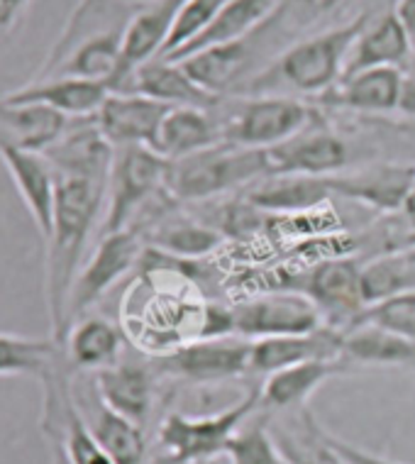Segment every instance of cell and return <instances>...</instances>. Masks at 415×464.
Returning <instances> with one entry per match:
<instances>
[{
  "instance_id": "5b68a950",
  "label": "cell",
  "mask_w": 415,
  "mask_h": 464,
  "mask_svg": "<svg viewBox=\"0 0 415 464\" xmlns=\"http://www.w3.org/2000/svg\"><path fill=\"white\" fill-rule=\"evenodd\" d=\"M259 411V386L249 389L240 401L208 416L169 413L159 425L161 464H213L223 457L225 445L235 432Z\"/></svg>"
},
{
  "instance_id": "836d02e7",
  "label": "cell",
  "mask_w": 415,
  "mask_h": 464,
  "mask_svg": "<svg viewBox=\"0 0 415 464\" xmlns=\"http://www.w3.org/2000/svg\"><path fill=\"white\" fill-rule=\"evenodd\" d=\"M415 265L406 252H386L362 266V298L364 305H376L389 298L413 294Z\"/></svg>"
},
{
  "instance_id": "7a4b0ae2",
  "label": "cell",
  "mask_w": 415,
  "mask_h": 464,
  "mask_svg": "<svg viewBox=\"0 0 415 464\" xmlns=\"http://www.w3.org/2000/svg\"><path fill=\"white\" fill-rule=\"evenodd\" d=\"M137 0H79L33 81L91 79L111 86Z\"/></svg>"
},
{
  "instance_id": "e0dca14e",
  "label": "cell",
  "mask_w": 415,
  "mask_h": 464,
  "mask_svg": "<svg viewBox=\"0 0 415 464\" xmlns=\"http://www.w3.org/2000/svg\"><path fill=\"white\" fill-rule=\"evenodd\" d=\"M171 105L142 93H111L98 111L96 122L105 140L121 147H152Z\"/></svg>"
},
{
  "instance_id": "d6986e66",
  "label": "cell",
  "mask_w": 415,
  "mask_h": 464,
  "mask_svg": "<svg viewBox=\"0 0 415 464\" xmlns=\"http://www.w3.org/2000/svg\"><path fill=\"white\" fill-rule=\"evenodd\" d=\"M354 372L344 360H315L281 369L264 376L259 386V409L276 411V413H298L308 409V401L320 386L335 376Z\"/></svg>"
},
{
  "instance_id": "d4e9b609",
  "label": "cell",
  "mask_w": 415,
  "mask_h": 464,
  "mask_svg": "<svg viewBox=\"0 0 415 464\" xmlns=\"http://www.w3.org/2000/svg\"><path fill=\"white\" fill-rule=\"evenodd\" d=\"M69 118L40 103H17L0 96V147L47 152L64 135Z\"/></svg>"
},
{
  "instance_id": "7bdbcfd3",
  "label": "cell",
  "mask_w": 415,
  "mask_h": 464,
  "mask_svg": "<svg viewBox=\"0 0 415 464\" xmlns=\"http://www.w3.org/2000/svg\"><path fill=\"white\" fill-rule=\"evenodd\" d=\"M399 216L401 220H403V225H406V230L413 232V237H415V188L410 191L406 203H403V208L399 210Z\"/></svg>"
},
{
  "instance_id": "30bf717a",
  "label": "cell",
  "mask_w": 415,
  "mask_h": 464,
  "mask_svg": "<svg viewBox=\"0 0 415 464\" xmlns=\"http://www.w3.org/2000/svg\"><path fill=\"white\" fill-rule=\"evenodd\" d=\"M252 340L245 337H198L176 344L161 354V369L167 374L191 384H223L249 372Z\"/></svg>"
},
{
  "instance_id": "8d00e7d4",
  "label": "cell",
  "mask_w": 415,
  "mask_h": 464,
  "mask_svg": "<svg viewBox=\"0 0 415 464\" xmlns=\"http://www.w3.org/2000/svg\"><path fill=\"white\" fill-rule=\"evenodd\" d=\"M352 325H379L403 337L415 340V291L403 296L389 298L383 304L369 305L360 313V318ZM350 325V328H352Z\"/></svg>"
},
{
  "instance_id": "cb8c5ba5",
  "label": "cell",
  "mask_w": 415,
  "mask_h": 464,
  "mask_svg": "<svg viewBox=\"0 0 415 464\" xmlns=\"http://www.w3.org/2000/svg\"><path fill=\"white\" fill-rule=\"evenodd\" d=\"M122 93H142L171 108H203L216 111L223 103V96L210 93L184 72V66L167 59H152L130 76L128 89Z\"/></svg>"
},
{
  "instance_id": "7c38bea8",
  "label": "cell",
  "mask_w": 415,
  "mask_h": 464,
  "mask_svg": "<svg viewBox=\"0 0 415 464\" xmlns=\"http://www.w3.org/2000/svg\"><path fill=\"white\" fill-rule=\"evenodd\" d=\"M298 291L311 298L325 325L340 333L367 308L362 298V266L354 259H323L298 281Z\"/></svg>"
},
{
  "instance_id": "9a60e30c",
  "label": "cell",
  "mask_w": 415,
  "mask_h": 464,
  "mask_svg": "<svg viewBox=\"0 0 415 464\" xmlns=\"http://www.w3.org/2000/svg\"><path fill=\"white\" fill-rule=\"evenodd\" d=\"M184 3L186 0H137L135 15L125 34L121 66L111 81L112 93H122L140 66L161 56Z\"/></svg>"
},
{
  "instance_id": "1f68e13d",
  "label": "cell",
  "mask_w": 415,
  "mask_h": 464,
  "mask_svg": "<svg viewBox=\"0 0 415 464\" xmlns=\"http://www.w3.org/2000/svg\"><path fill=\"white\" fill-rule=\"evenodd\" d=\"M343 360L352 367H415V340L379 325H352L343 333Z\"/></svg>"
},
{
  "instance_id": "52a82bcc",
  "label": "cell",
  "mask_w": 415,
  "mask_h": 464,
  "mask_svg": "<svg viewBox=\"0 0 415 464\" xmlns=\"http://www.w3.org/2000/svg\"><path fill=\"white\" fill-rule=\"evenodd\" d=\"M169 160L152 147H121L115 150L105 216L101 220V235L130 230L144 210L152 206L164 191Z\"/></svg>"
},
{
  "instance_id": "d590c367",
  "label": "cell",
  "mask_w": 415,
  "mask_h": 464,
  "mask_svg": "<svg viewBox=\"0 0 415 464\" xmlns=\"http://www.w3.org/2000/svg\"><path fill=\"white\" fill-rule=\"evenodd\" d=\"M223 457L230 464H288L264 418L252 425H242L225 445Z\"/></svg>"
},
{
  "instance_id": "277c9868",
  "label": "cell",
  "mask_w": 415,
  "mask_h": 464,
  "mask_svg": "<svg viewBox=\"0 0 415 464\" xmlns=\"http://www.w3.org/2000/svg\"><path fill=\"white\" fill-rule=\"evenodd\" d=\"M269 174H274L269 152L220 142L169 161L164 188L176 203H206L220 193L249 188Z\"/></svg>"
},
{
  "instance_id": "6da1fadb",
  "label": "cell",
  "mask_w": 415,
  "mask_h": 464,
  "mask_svg": "<svg viewBox=\"0 0 415 464\" xmlns=\"http://www.w3.org/2000/svg\"><path fill=\"white\" fill-rule=\"evenodd\" d=\"M108 186L88 179L56 177V206L52 232L44 240L47 272H44V298H47L49 330L54 343H64L66 308L73 281L83 266V256L101 213L105 210Z\"/></svg>"
},
{
  "instance_id": "ac0fdd59",
  "label": "cell",
  "mask_w": 415,
  "mask_h": 464,
  "mask_svg": "<svg viewBox=\"0 0 415 464\" xmlns=\"http://www.w3.org/2000/svg\"><path fill=\"white\" fill-rule=\"evenodd\" d=\"M343 360V333L323 325L305 335H281L252 340L249 350V372L269 376L281 369L295 367L304 362Z\"/></svg>"
},
{
  "instance_id": "74e56055",
  "label": "cell",
  "mask_w": 415,
  "mask_h": 464,
  "mask_svg": "<svg viewBox=\"0 0 415 464\" xmlns=\"http://www.w3.org/2000/svg\"><path fill=\"white\" fill-rule=\"evenodd\" d=\"M223 5L225 0H186L184 8H181V13L176 17L174 33L169 37L161 56H171L179 49H184L193 37H198Z\"/></svg>"
},
{
  "instance_id": "ab89813d",
  "label": "cell",
  "mask_w": 415,
  "mask_h": 464,
  "mask_svg": "<svg viewBox=\"0 0 415 464\" xmlns=\"http://www.w3.org/2000/svg\"><path fill=\"white\" fill-rule=\"evenodd\" d=\"M328 442H330V448L343 457L344 464H403V462H393V459H389V457L372 455V452H367V450L357 448V445H352V442L337 438V435H333V432H328Z\"/></svg>"
},
{
  "instance_id": "9c48e42d",
  "label": "cell",
  "mask_w": 415,
  "mask_h": 464,
  "mask_svg": "<svg viewBox=\"0 0 415 464\" xmlns=\"http://www.w3.org/2000/svg\"><path fill=\"white\" fill-rule=\"evenodd\" d=\"M232 321L235 335L245 340H262V337L305 335L325 325L320 311L301 291H269L262 296L245 298L232 304Z\"/></svg>"
},
{
  "instance_id": "d6a6232c",
  "label": "cell",
  "mask_w": 415,
  "mask_h": 464,
  "mask_svg": "<svg viewBox=\"0 0 415 464\" xmlns=\"http://www.w3.org/2000/svg\"><path fill=\"white\" fill-rule=\"evenodd\" d=\"M64 347L52 337L0 333V376H33L42 382L54 369Z\"/></svg>"
},
{
  "instance_id": "8992f818",
  "label": "cell",
  "mask_w": 415,
  "mask_h": 464,
  "mask_svg": "<svg viewBox=\"0 0 415 464\" xmlns=\"http://www.w3.org/2000/svg\"><path fill=\"white\" fill-rule=\"evenodd\" d=\"M318 115L320 112L301 98L235 96L227 112L217 118L223 125L225 142L269 152L301 135Z\"/></svg>"
},
{
  "instance_id": "4dcf8cb0",
  "label": "cell",
  "mask_w": 415,
  "mask_h": 464,
  "mask_svg": "<svg viewBox=\"0 0 415 464\" xmlns=\"http://www.w3.org/2000/svg\"><path fill=\"white\" fill-rule=\"evenodd\" d=\"M137 232L142 235L147 247L159 249L171 256H181V259L208 255L223 242V235L213 225L176 213L174 208L164 210L159 218H154L152 223L144 225L142 230Z\"/></svg>"
},
{
  "instance_id": "60d3db41",
  "label": "cell",
  "mask_w": 415,
  "mask_h": 464,
  "mask_svg": "<svg viewBox=\"0 0 415 464\" xmlns=\"http://www.w3.org/2000/svg\"><path fill=\"white\" fill-rule=\"evenodd\" d=\"M396 15H399L401 24L408 34V42H410V66H408V73H415V0H399L396 3Z\"/></svg>"
},
{
  "instance_id": "4fadbf2b",
  "label": "cell",
  "mask_w": 415,
  "mask_h": 464,
  "mask_svg": "<svg viewBox=\"0 0 415 464\" xmlns=\"http://www.w3.org/2000/svg\"><path fill=\"white\" fill-rule=\"evenodd\" d=\"M72 393L93 438L101 442V448L108 452L112 462L147 464L150 450L144 440V428L115 413L111 406H105L93 382V374H73Z\"/></svg>"
},
{
  "instance_id": "f1b7e54d",
  "label": "cell",
  "mask_w": 415,
  "mask_h": 464,
  "mask_svg": "<svg viewBox=\"0 0 415 464\" xmlns=\"http://www.w3.org/2000/svg\"><path fill=\"white\" fill-rule=\"evenodd\" d=\"M225 142L223 125L216 111L203 108H171L157 135L154 152L164 160H184L208 147Z\"/></svg>"
},
{
  "instance_id": "2e32d148",
  "label": "cell",
  "mask_w": 415,
  "mask_h": 464,
  "mask_svg": "<svg viewBox=\"0 0 415 464\" xmlns=\"http://www.w3.org/2000/svg\"><path fill=\"white\" fill-rule=\"evenodd\" d=\"M44 157L56 177L88 179L108 186L115 147L105 140L96 118H76L69 121L64 135L49 147Z\"/></svg>"
},
{
  "instance_id": "3957f363",
  "label": "cell",
  "mask_w": 415,
  "mask_h": 464,
  "mask_svg": "<svg viewBox=\"0 0 415 464\" xmlns=\"http://www.w3.org/2000/svg\"><path fill=\"white\" fill-rule=\"evenodd\" d=\"M372 13H360L352 20L330 27L325 33L308 34L281 49L237 96H313L323 98L343 81L352 44L357 42Z\"/></svg>"
},
{
  "instance_id": "ffe728a7",
  "label": "cell",
  "mask_w": 415,
  "mask_h": 464,
  "mask_svg": "<svg viewBox=\"0 0 415 464\" xmlns=\"http://www.w3.org/2000/svg\"><path fill=\"white\" fill-rule=\"evenodd\" d=\"M0 161L8 169L24 208L37 225L42 240H47L54 223L56 206V171L42 152H23L0 147Z\"/></svg>"
},
{
  "instance_id": "7402d4cb",
  "label": "cell",
  "mask_w": 415,
  "mask_h": 464,
  "mask_svg": "<svg viewBox=\"0 0 415 464\" xmlns=\"http://www.w3.org/2000/svg\"><path fill=\"white\" fill-rule=\"evenodd\" d=\"M96 389L105 406H111L115 413L128 418L140 428L147 425L154 409V372L142 362L125 360L115 362L112 367H105L93 374Z\"/></svg>"
},
{
  "instance_id": "b9f144b4",
  "label": "cell",
  "mask_w": 415,
  "mask_h": 464,
  "mask_svg": "<svg viewBox=\"0 0 415 464\" xmlns=\"http://www.w3.org/2000/svg\"><path fill=\"white\" fill-rule=\"evenodd\" d=\"M399 112L415 121V73L406 72V83H403V96H401Z\"/></svg>"
},
{
  "instance_id": "e575fe53",
  "label": "cell",
  "mask_w": 415,
  "mask_h": 464,
  "mask_svg": "<svg viewBox=\"0 0 415 464\" xmlns=\"http://www.w3.org/2000/svg\"><path fill=\"white\" fill-rule=\"evenodd\" d=\"M269 430L288 464H344L343 457L330 448L328 432L315 423L308 409L301 411L298 430L284 428V423L269 425Z\"/></svg>"
},
{
  "instance_id": "5bb4252c",
  "label": "cell",
  "mask_w": 415,
  "mask_h": 464,
  "mask_svg": "<svg viewBox=\"0 0 415 464\" xmlns=\"http://www.w3.org/2000/svg\"><path fill=\"white\" fill-rule=\"evenodd\" d=\"M274 174H304V177H333L352 167V147L340 132L318 115L313 125L294 140L269 150Z\"/></svg>"
},
{
  "instance_id": "ba28073f",
  "label": "cell",
  "mask_w": 415,
  "mask_h": 464,
  "mask_svg": "<svg viewBox=\"0 0 415 464\" xmlns=\"http://www.w3.org/2000/svg\"><path fill=\"white\" fill-rule=\"evenodd\" d=\"M144 240L137 230H121L111 235H101L93 255L81 266L79 276L73 281L69 308H66V333L73 323L88 315V311L111 291L130 269L140 266L144 255ZM64 344V343H62Z\"/></svg>"
},
{
  "instance_id": "ee69618b",
  "label": "cell",
  "mask_w": 415,
  "mask_h": 464,
  "mask_svg": "<svg viewBox=\"0 0 415 464\" xmlns=\"http://www.w3.org/2000/svg\"><path fill=\"white\" fill-rule=\"evenodd\" d=\"M401 252H406L408 259H410V262L415 265V245H410V247H406V249H401Z\"/></svg>"
},
{
  "instance_id": "83f0119b",
  "label": "cell",
  "mask_w": 415,
  "mask_h": 464,
  "mask_svg": "<svg viewBox=\"0 0 415 464\" xmlns=\"http://www.w3.org/2000/svg\"><path fill=\"white\" fill-rule=\"evenodd\" d=\"M279 3L281 0H225L223 8L217 10L216 17L198 37H193L184 49H179L171 56H159V59L179 62V59H186L203 49L245 40L272 17L274 10L279 8Z\"/></svg>"
},
{
  "instance_id": "f35d334b",
  "label": "cell",
  "mask_w": 415,
  "mask_h": 464,
  "mask_svg": "<svg viewBox=\"0 0 415 464\" xmlns=\"http://www.w3.org/2000/svg\"><path fill=\"white\" fill-rule=\"evenodd\" d=\"M30 8L33 0H0V44H5L15 34Z\"/></svg>"
},
{
  "instance_id": "484cf974",
  "label": "cell",
  "mask_w": 415,
  "mask_h": 464,
  "mask_svg": "<svg viewBox=\"0 0 415 464\" xmlns=\"http://www.w3.org/2000/svg\"><path fill=\"white\" fill-rule=\"evenodd\" d=\"M111 93V86L103 81L52 79L30 81L23 89L5 93V98L17 101V103L47 105V108H54L56 112L66 115L69 121H76V118H96Z\"/></svg>"
},
{
  "instance_id": "603a6c76",
  "label": "cell",
  "mask_w": 415,
  "mask_h": 464,
  "mask_svg": "<svg viewBox=\"0 0 415 464\" xmlns=\"http://www.w3.org/2000/svg\"><path fill=\"white\" fill-rule=\"evenodd\" d=\"M410 66V42L401 24L396 10L372 15L357 42L352 44L350 59L344 66L343 79L367 69H403Z\"/></svg>"
},
{
  "instance_id": "f546056e",
  "label": "cell",
  "mask_w": 415,
  "mask_h": 464,
  "mask_svg": "<svg viewBox=\"0 0 415 464\" xmlns=\"http://www.w3.org/2000/svg\"><path fill=\"white\" fill-rule=\"evenodd\" d=\"M325 179L304 177V174H269L259 179L242 196L264 213H305L320 208L330 198Z\"/></svg>"
},
{
  "instance_id": "4316f807",
  "label": "cell",
  "mask_w": 415,
  "mask_h": 464,
  "mask_svg": "<svg viewBox=\"0 0 415 464\" xmlns=\"http://www.w3.org/2000/svg\"><path fill=\"white\" fill-rule=\"evenodd\" d=\"M64 354L73 374H96L122 360V333L103 315H83L64 337Z\"/></svg>"
},
{
  "instance_id": "44dd1931",
  "label": "cell",
  "mask_w": 415,
  "mask_h": 464,
  "mask_svg": "<svg viewBox=\"0 0 415 464\" xmlns=\"http://www.w3.org/2000/svg\"><path fill=\"white\" fill-rule=\"evenodd\" d=\"M406 72L403 69H367L343 79L335 89L318 98L320 105L362 115L399 112Z\"/></svg>"
},
{
  "instance_id": "8fae6325",
  "label": "cell",
  "mask_w": 415,
  "mask_h": 464,
  "mask_svg": "<svg viewBox=\"0 0 415 464\" xmlns=\"http://www.w3.org/2000/svg\"><path fill=\"white\" fill-rule=\"evenodd\" d=\"M330 191L354 200L364 208L393 216L403 208V203L415 188V164L406 161H372L357 164L325 177Z\"/></svg>"
}]
</instances>
